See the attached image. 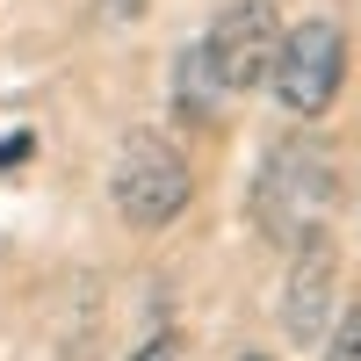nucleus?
<instances>
[{
  "instance_id": "obj_8",
  "label": "nucleus",
  "mask_w": 361,
  "mask_h": 361,
  "mask_svg": "<svg viewBox=\"0 0 361 361\" xmlns=\"http://www.w3.org/2000/svg\"><path fill=\"white\" fill-rule=\"evenodd\" d=\"M130 361H180V347H173V340H166V333H159V340H145V347H137V354H130Z\"/></svg>"
},
{
  "instance_id": "obj_6",
  "label": "nucleus",
  "mask_w": 361,
  "mask_h": 361,
  "mask_svg": "<svg viewBox=\"0 0 361 361\" xmlns=\"http://www.w3.org/2000/svg\"><path fill=\"white\" fill-rule=\"evenodd\" d=\"M173 102H180L188 123H224V109H231V94L209 80V66L195 58V44L180 51V66H173Z\"/></svg>"
},
{
  "instance_id": "obj_2",
  "label": "nucleus",
  "mask_w": 361,
  "mask_h": 361,
  "mask_svg": "<svg viewBox=\"0 0 361 361\" xmlns=\"http://www.w3.org/2000/svg\"><path fill=\"white\" fill-rule=\"evenodd\" d=\"M109 195H116V209H123V224L166 231L180 209H188V195H195V166H188V152H180L166 130H130L123 152H116Z\"/></svg>"
},
{
  "instance_id": "obj_9",
  "label": "nucleus",
  "mask_w": 361,
  "mask_h": 361,
  "mask_svg": "<svg viewBox=\"0 0 361 361\" xmlns=\"http://www.w3.org/2000/svg\"><path fill=\"white\" fill-rule=\"evenodd\" d=\"M102 15H116V22H137V15H145V0H102Z\"/></svg>"
},
{
  "instance_id": "obj_5",
  "label": "nucleus",
  "mask_w": 361,
  "mask_h": 361,
  "mask_svg": "<svg viewBox=\"0 0 361 361\" xmlns=\"http://www.w3.org/2000/svg\"><path fill=\"white\" fill-rule=\"evenodd\" d=\"M333 267H340L333 231H325V238H304V246H296V260H289L282 325H289V340H296V347H318L325 333H333Z\"/></svg>"
},
{
  "instance_id": "obj_7",
  "label": "nucleus",
  "mask_w": 361,
  "mask_h": 361,
  "mask_svg": "<svg viewBox=\"0 0 361 361\" xmlns=\"http://www.w3.org/2000/svg\"><path fill=\"white\" fill-rule=\"evenodd\" d=\"M325 361H361V304H347V318H340L333 347H325Z\"/></svg>"
},
{
  "instance_id": "obj_10",
  "label": "nucleus",
  "mask_w": 361,
  "mask_h": 361,
  "mask_svg": "<svg viewBox=\"0 0 361 361\" xmlns=\"http://www.w3.org/2000/svg\"><path fill=\"white\" fill-rule=\"evenodd\" d=\"M238 361H267V354H238Z\"/></svg>"
},
{
  "instance_id": "obj_3",
  "label": "nucleus",
  "mask_w": 361,
  "mask_h": 361,
  "mask_svg": "<svg viewBox=\"0 0 361 361\" xmlns=\"http://www.w3.org/2000/svg\"><path fill=\"white\" fill-rule=\"evenodd\" d=\"M267 87H275V102L296 123H318V116L340 102V87H347V29L325 22V15L282 29L275 58H267Z\"/></svg>"
},
{
  "instance_id": "obj_4",
  "label": "nucleus",
  "mask_w": 361,
  "mask_h": 361,
  "mask_svg": "<svg viewBox=\"0 0 361 361\" xmlns=\"http://www.w3.org/2000/svg\"><path fill=\"white\" fill-rule=\"evenodd\" d=\"M275 37H282V8H275V0H231V8L209 22L202 37H195V58L209 66V80H217L224 94L238 102L246 87H260V80H267Z\"/></svg>"
},
{
  "instance_id": "obj_1",
  "label": "nucleus",
  "mask_w": 361,
  "mask_h": 361,
  "mask_svg": "<svg viewBox=\"0 0 361 361\" xmlns=\"http://www.w3.org/2000/svg\"><path fill=\"white\" fill-rule=\"evenodd\" d=\"M340 209V166L325 152L318 137H282L275 152L260 159L253 173V224L260 238H275V246H304V238H325Z\"/></svg>"
}]
</instances>
